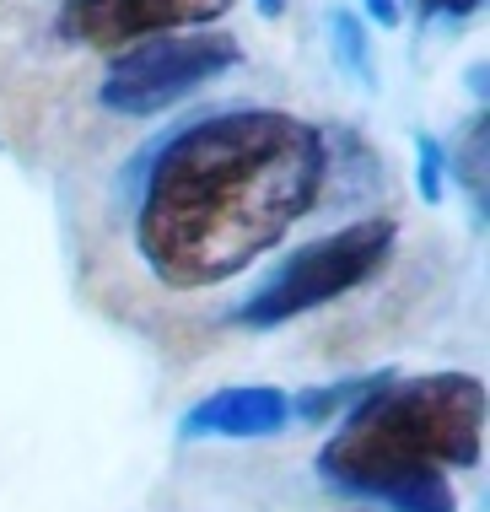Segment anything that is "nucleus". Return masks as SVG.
I'll use <instances>...</instances> for the list:
<instances>
[{"label": "nucleus", "instance_id": "1", "mask_svg": "<svg viewBox=\"0 0 490 512\" xmlns=\"http://www.w3.org/2000/svg\"><path fill=\"white\" fill-rule=\"evenodd\" d=\"M329 135L286 108H221L157 141L124 178L135 254L167 292H210L313 216Z\"/></svg>", "mask_w": 490, "mask_h": 512}, {"label": "nucleus", "instance_id": "2", "mask_svg": "<svg viewBox=\"0 0 490 512\" xmlns=\"http://www.w3.org/2000/svg\"><path fill=\"white\" fill-rule=\"evenodd\" d=\"M485 448V383L474 372L394 378L318 448V475L388 512H458L453 469H474Z\"/></svg>", "mask_w": 490, "mask_h": 512}, {"label": "nucleus", "instance_id": "3", "mask_svg": "<svg viewBox=\"0 0 490 512\" xmlns=\"http://www.w3.org/2000/svg\"><path fill=\"white\" fill-rule=\"evenodd\" d=\"M394 238H399L394 216H367V221H350V227H334L280 259L254 292L237 302L232 318L243 329H275V324H291V318H302L313 308H329L334 297L367 286L388 265Z\"/></svg>", "mask_w": 490, "mask_h": 512}, {"label": "nucleus", "instance_id": "4", "mask_svg": "<svg viewBox=\"0 0 490 512\" xmlns=\"http://www.w3.org/2000/svg\"><path fill=\"white\" fill-rule=\"evenodd\" d=\"M243 60L232 33L221 27H189V33H157L140 44L119 49L97 81V103L124 119H151L167 114L173 103L194 98L205 81L227 76Z\"/></svg>", "mask_w": 490, "mask_h": 512}, {"label": "nucleus", "instance_id": "5", "mask_svg": "<svg viewBox=\"0 0 490 512\" xmlns=\"http://www.w3.org/2000/svg\"><path fill=\"white\" fill-rule=\"evenodd\" d=\"M237 0H65L60 38L87 49H130L157 33H189V27L221 22Z\"/></svg>", "mask_w": 490, "mask_h": 512}, {"label": "nucleus", "instance_id": "6", "mask_svg": "<svg viewBox=\"0 0 490 512\" xmlns=\"http://www.w3.org/2000/svg\"><path fill=\"white\" fill-rule=\"evenodd\" d=\"M291 426V394L270 389V383H237V389H216L200 405L184 410L178 437L200 442V437H227V442H254L275 437Z\"/></svg>", "mask_w": 490, "mask_h": 512}, {"label": "nucleus", "instance_id": "7", "mask_svg": "<svg viewBox=\"0 0 490 512\" xmlns=\"http://www.w3.org/2000/svg\"><path fill=\"white\" fill-rule=\"evenodd\" d=\"M383 378H388V372H372V378H345V383H324V389H307V394L291 399V415H297V421H313V426H329L334 415H350V410H356Z\"/></svg>", "mask_w": 490, "mask_h": 512}, {"label": "nucleus", "instance_id": "8", "mask_svg": "<svg viewBox=\"0 0 490 512\" xmlns=\"http://www.w3.org/2000/svg\"><path fill=\"white\" fill-rule=\"evenodd\" d=\"M329 44H334V60L345 65L350 76L372 81V60H367V38H361V22L350 11H329Z\"/></svg>", "mask_w": 490, "mask_h": 512}, {"label": "nucleus", "instance_id": "9", "mask_svg": "<svg viewBox=\"0 0 490 512\" xmlns=\"http://www.w3.org/2000/svg\"><path fill=\"white\" fill-rule=\"evenodd\" d=\"M485 146H490V130H485V114L469 124V135H464V157H458V178L469 184V195H474V211L485 216Z\"/></svg>", "mask_w": 490, "mask_h": 512}, {"label": "nucleus", "instance_id": "10", "mask_svg": "<svg viewBox=\"0 0 490 512\" xmlns=\"http://www.w3.org/2000/svg\"><path fill=\"white\" fill-rule=\"evenodd\" d=\"M415 184H420V195H426L431 205L442 200V178H447V151H442V141H431V135H420L415 141Z\"/></svg>", "mask_w": 490, "mask_h": 512}, {"label": "nucleus", "instance_id": "11", "mask_svg": "<svg viewBox=\"0 0 490 512\" xmlns=\"http://www.w3.org/2000/svg\"><path fill=\"white\" fill-rule=\"evenodd\" d=\"M485 0H420V17H453V22H464V17H474Z\"/></svg>", "mask_w": 490, "mask_h": 512}, {"label": "nucleus", "instance_id": "12", "mask_svg": "<svg viewBox=\"0 0 490 512\" xmlns=\"http://www.w3.org/2000/svg\"><path fill=\"white\" fill-rule=\"evenodd\" d=\"M361 6H367V17H372V22L399 27V0H361Z\"/></svg>", "mask_w": 490, "mask_h": 512}, {"label": "nucleus", "instance_id": "13", "mask_svg": "<svg viewBox=\"0 0 490 512\" xmlns=\"http://www.w3.org/2000/svg\"><path fill=\"white\" fill-rule=\"evenodd\" d=\"M254 6L264 11V17H280V11H286V0H254Z\"/></svg>", "mask_w": 490, "mask_h": 512}]
</instances>
